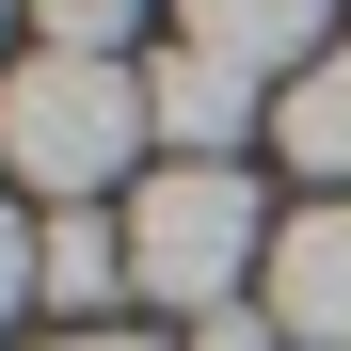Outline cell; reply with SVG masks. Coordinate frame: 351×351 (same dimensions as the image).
Masks as SVG:
<instances>
[{
  "label": "cell",
  "mask_w": 351,
  "mask_h": 351,
  "mask_svg": "<svg viewBox=\"0 0 351 351\" xmlns=\"http://www.w3.org/2000/svg\"><path fill=\"white\" fill-rule=\"evenodd\" d=\"M16 304H32V223L0 208V319H16Z\"/></svg>",
  "instance_id": "30bf717a"
},
{
  "label": "cell",
  "mask_w": 351,
  "mask_h": 351,
  "mask_svg": "<svg viewBox=\"0 0 351 351\" xmlns=\"http://www.w3.org/2000/svg\"><path fill=\"white\" fill-rule=\"evenodd\" d=\"M271 144H287V160H304L319 192L351 208V48H319V64H304V80L271 96Z\"/></svg>",
  "instance_id": "8992f818"
},
{
  "label": "cell",
  "mask_w": 351,
  "mask_h": 351,
  "mask_svg": "<svg viewBox=\"0 0 351 351\" xmlns=\"http://www.w3.org/2000/svg\"><path fill=\"white\" fill-rule=\"evenodd\" d=\"M335 0H176V48H208L223 80H304Z\"/></svg>",
  "instance_id": "277c9868"
},
{
  "label": "cell",
  "mask_w": 351,
  "mask_h": 351,
  "mask_svg": "<svg viewBox=\"0 0 351 351\" xmlns=\"http://www.w3.org/2000/svg\"><path fill=\"white\" fill-rule=\"evenodd\" d=\"M32 287H48V304H112V287H128V223L48 208V223H32Z\"/></svg>",
  "instance_id": "52a82bcc"
},
{
  "label": "cell",
  "mask_w": 351,
  "mask_h": 351,
  "mask_svg": "<svg viewBox=\"0 0 351 351\" xmlns=\"http://www.w3.org/2000/svg\"><path fill=\"white\" fill-rule=\"evenodd\" d=\"M256 304H271L287 351H351V208H304V223H287L271 271H256Z\"/></svg>",
  "instance_id": "3957f363"
},
{
  "label": "cell",
  "mask_w": 351,
  "mask_h": 351,
  "mask_svg": "<svg viewBox=\"0 0 351 351\" xmlns=\"http://www.w3.org/2000/svg\"><path fill=\"white\" fill-rule=\"evenodd\" d=\"M0 64H16V0H0Z\"/></svg>",
  "instance_id": "7c38bea8"
},
{
  "label": "cell",
  "mask_w": 351,
  "mask_h": 351,
  "mask_svg": "<svg viewBox=\"0 0 351 351\" xmlns=\"http://www.w3.org/2000/svg\"><path fill=\"white\" fill-rule=\"evenodd\" d=\"M64 351H160V335H64Z\"/></svg>",
  "instance_id": "8fae6325"
},
{
  "label": "cell",
  "mask_w": 351,
  "mask_h": 351,
  "mask_svg": "<svg viewBox=\"0 0 351 351\" xmlns=\"http://www.w3.org/2000/svg\"><path fill=\"white\" fill-rule=\"evenodd\" d=\"M144 128H160V160H240L256 80H223L208 48H160V64H144Z\"/></svg>",
  "instance_id": "5b68a950"
},
{
  "label": "cell",
  "mask_w": 351,
  "mask_h": 351,
  "mask_svg": "<svg viewBox=\"0 0 351 351\" xmlns=\"http://www.w3.org/2000/svg\"><path fill=\"white\" fill-rule=\"evenodd\" d=\"M144 80L128 64H64V48H16L0 64V160H16V192H48V208H80V192H112L128 176L144 192Z\"/></svg>",
  "instance_id": "6da1fadb"
},
{
  "label": "cell",
  "mask_w": 351,
  "mask_h": 351,
  "mask_svg": "<svg viewBox=\"0 0 351 351\" xmlns=\"http://www.w3.org/2000/svg\"><path fill=\"white\" fill-rule=\"evenodd\" d=\"M271 240L287 223L256 208L240 160H144V192H128V287H160L176 319H223L271 271Z\"/></svg>",
  "instance_id": "7a4b0ae2"
},
{
  "label": "cell",
  "mask_w": 351,
  "mask_h": 351,
  "mask_svg": "<svg viewBox=\"0 0 351 351\" xmlns=\"http://www.w3.org/2000/svg\"><path fill=\"white\" fill-rule=\"evenodd\" d=\"M192 351H287V335H271V304H223V319H192Z\"/></svg>",
  "instance_id": "9c48e42d"
},
{
  "label": "cell",
  "mask_w": 351,
  "mask_h": 351,
  "mask_svg": "<svg viewBox=\"0 0 351 351\" xmlns=\"http://www.w3.org/2000/svg\"><path fill=\"white\" fill-rule=\"evenodd\" d=\"M32 16H48V48H64V64H112L144 0H32Z\"/></svg>",
  "instance_id": "ba28073f"
}]
</instances>
